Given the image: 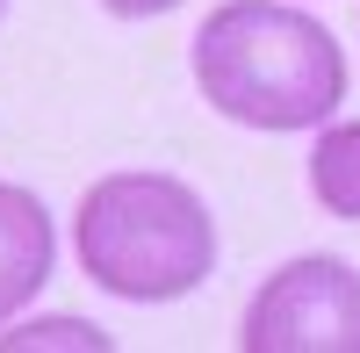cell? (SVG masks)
<instances>
[{"label": "cell", "instance_id": "obj_5", "mask_svg": "<svg viewBox=\"0 0 360 353\" xmlns=\"http://www.w3.org/2000/svg\"><path fill=\"white\" fill-rule=\"evenodd\" d=\"M310 195H317L324 217L360 224V115H332V123H317V144H310Z\"/></svg>", "mask_w": 360, "mask_h": 353}, {"label": "cell", "instance_id": "obj_4", "mask_svg": "<svg viewBox=\"0 0 360 353\" xmlns=\"http://www.w3.org/2000/svg\"><path fill=\"white\" fill-rule=\"evenodd\" d=\"M51 274H58V224L44 195L22 181H0V325H15L44 296Z\"/></svg>", "mask_w": 360, "mask_h": 353}, {"label": "cell", "instance_id": "obj_8", "mask_svg": "<svg viewBox=\"0 0 360 353\" xmlns=\"http://www.w3.org/2000/svg\"><path fill=\"white\" fill-rule=\"evenodd\" d=\"M0 15H8V0H0Z\"/></svg>", "mask_w": 360, "mask_h": 353}, {"label": "cell", "instance_id": "obj_3", "mask_svg": "<svg viewBox=\"0 0 360 353\" xmlns=\"http://www.w3.org/2000/svg\"><path fill=\"white\" fill-rule=\"evenodd\" d=\"M245 353H360V267L332 252H303L274 267L245 317H238Z\"/></svg>", "mask_w": 360, "mask_h": 353}, {"label": "cell", "instance_id": "obj_7", "mask_svg": "<svg viewBox=\"0 0 360 353\" xmlns=\"http://www.w3.org/2000/svg\"><path fill=\"white\" fill-rule=\"evenodd\" d=\"M101 8H108L115 22H152V15H173L180 0H101Z\"/></svg>", "mask_w": 360, "mask_h": 353}, {"label": "cell", "instance_id": "obj_2", "mask_svg": "<svg viewBox=\"0 0 360 353\" xmlns=\"http://www.w3.org/2000/svg\"><path fill=\"white\" fill-rule=\"evenodd\" d=\"M72 252L115 303H180L217 274V217L180 173H101L72 210Z\"/></svg>", "mask_w": 360, "mask_h": 353}, {"label": "cell", "instance_id": "obj_1", "mask_svg": "<svg viewBox=\"0 0 360 353\" xmlns=\"http://www.w3.org/2000/svg\"><path fill=\"white\" fill-rule=\"evenodd\" d=\"M202 101L238 130H317L346 101V51L295 0H217L188 44Z\"/></svg>", "mask_w": 360, "mask_h": 353}, {"label": "cell", "instance_id": "obj_6", "mask_svg": "<svg viewBox=\"0 0 360 353\" xmlns=\"http://www.w3.org/2000/svg\"><path fill=\"white\" fill-rule=\"evenodd\" d=\"M37 346H79V353H108L115 339L94 332L86 317H22L15 332H0V353H37Z\"/></svg>", "mask_w": 360, "mask_h": 353}]
</instances>
